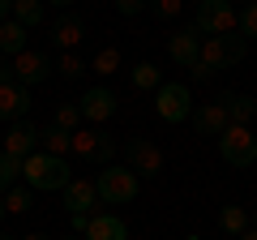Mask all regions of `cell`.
Masks as SVG:
<instances>
[{"instance_id": "6da1fadb", "label": "cell", "mask_w": 257, "mask_h": 240, "mask_svg": "<svg viewBox=\"0 0 257 240\" xmlns=\"http://www.w3.org/2000/svg\"><path fill=\"white\" fill-rule=\"evenodd\" d=\"M22 176H26L30 189H43V193H60L69 180H73V172H69V163L56 155H43V150H35V155L22 163Z\"/></svg>"}, {"instance_id": "7a4b0ae2", "label": "cell", "mask_w": 257, "mask_h": 240, "mask_svg": "<svg viewBox=\"0 0 257 240\" xmlns=\"http://www.w3.org/2000/svg\"><path fill=\"white\" fill-rule=\"evenodd\" d=\"M94 189H99V202H107V206H128L133 197H138L142 180H138V172H128V167H120V163H107V167L99 172V180H94Z\"/></svg>"}, {"instance_id": "3957f363", "label": "cell", "mask_w": 257, "mask_h": 240, "mask_svg": "<svg viewBox=\"0 0 257 240\" xmlns=\"http://www.w3.org/2000/svg\"><path fill=\"white\" fill-rule=\"evenodd\" d=\"M244 52H248V39L240 35V30H231V35H206V39H202V60L214 69V73H219V69L240 65Z\"/></svg>"}, {"instance_id": "277c9868", "label": "cell", "mask_w": 257, "mask_h": 240, "mask_svg": "<svg viewBox=\"0 0 257 240\" xmlns=\"http://www.w3.org/2000/svg\"><path fill=\"white\" fill-rule=\"evenodd\" d=\"M155 116L167 125H184L193 116V90L184 82H163L155 90Z\"/></svg>"}, {"instance_id": "5b68a950", "label": "cell", "mask_w": 257, "mask_h": 240, "mask_svg": "<svg viewBox=\"0 0 257 240\" xmlns=\"http://www.w3.org/2000/svg\"><path fill=\"white\" fill-rule=\"evenodd\" d=\"M219 155H223V163H231V167L257 163V138H253V129H248V125H227V129L219 133Z\"/></svg>"}, {"instance_id": "8992f818", "label": "cell", "mask_w": 257, "mask_h": 240, "mask_svg": "<svg viewBox=\"0 0 257 240\" xmlns=\"http://www.w3.org/2000/svg\"><path fill=\"white\" fill-rule=\"evenodd\" d=\"M116 150H120V142L111 138L103 125H86V129L73 133V155L90 159V163H111V159H116Z\"/></svg>"}, {"instance_id": "52a82bcc", "label": "cell", "mask_w": 257, "mask_h": 240, "mask_svg": "<svg viewBox=\"0 0 257 240\" xmlns=\"http://www.w3.org/2000/svg\"><path fill=\"white\" fill-rule=\"evenodd\" d=\"M124 159H128L124 167H128V172H138V180H155V176H163V150H159L150 138H128Z\"/></svg>"}, {"instance_id": "ba28073f", "label": "cell", "mask_w": 257, "mask_h": 240, "mask_svg": "<svg viewBox=\"0 0 257 240\" xmlns=\"http://www.w3.org/2000/svg\"><path fill=\"white\" fill-rule=\"evenodd\" d=\"M193 26L202 30V35H231V30H236V9H231V0H202Z\"/></svg>"}, {"instance_id": "9c48e42d", "label": "cell", "mask_w": 257, "mask_h": 240, "mask_svg": "<svg viewBox=\"0 0 257 240\" xmlns=\"http://www.w3.org/2000/svg\"><path fill=\"white\" fill-rule=\"evenodd\" d=\"M52 56L47 52H22V56H13V82H22L30 90V86H39V82H47V77H52Z\"/></svg>"}, {"instance_id": "30bf717a", "label": "cell", "mask_w": 257, "mask_h": 240, "mask_svg": "<svg viewBox=\"0 0 257 240\" xmlns=\"http://www.w3.org/2000/svg\"><path fill=\"white\" fill-rule=\"evenodd\" d=\"M77 111H82L86 125H107V120L116 116V94H111L107 86H90V90L82 94V103H77Z\"/></svg>"}, {"instance_id": "8fae6325", "label": "cell", "mask_w": 257, "mask_h": 240, "mask_svg": "<svg viewBox=\"0 0 257 240\" xmlns=\"http://www.w3.org/2000/svg\"><path fill=\"white\" fill-rule=\"evenodd\" d=\"M197 35H202L197 26H184V30H176V35L167 39V56H172L180 69H193L197 60H202V39Z\"/></svg>"}, {"instance_id": "7c38bea8", "label": "cell", "mask_w": 257, "mask_h": 240, "mask_svg": "<svg viewBox=\"0 0 257 240\" xmlns=\"http://www.w3.org/2000/svg\"><path fill=\"white\" fill-rule=\"evenodd\" d=\"M60 202H64V210L69 214H94V202H99V189H94V180H69V185L60 189Z\"/></svg>"}, {"instance_id": "4fadbf2b", "label": "cell", "mask_w": 257, "mask_h": 240, "mask_svg": "<svg viewBox=\"0 0 257 240\" xmlns=\"http://www.w3.org/2000/svg\"><path fill=\"white\" fill-rule=\"evenodd\" d=\"M82 35H86V22L77 18L73 9L56 13V22H52V43L60 47V52H73V47L82 43Z\"/></svg>"}, {"instance_id": "5bb4252c", "label": "cell", "mask_w": 257, "mask_h": 240, "mask_svg": "<svg viewBox=\"0 0 257 240\" xmlns=\"http://www.w3.org/2000/svg\"><path fill=\"white\" fill-rule=\"evenodd\" d=\"M39 146V129L30 120H13L9 133H5V155H18V159H30Z\"/></svg>"}, {"instance_id": "9a60e30c", "label": "cell", "mask_w": 257, "mask_h": 240, "mask_svg": "<svg viewBox=\"0 0 257 240\" xmlns=\"http://www.w3.org/2000/svg\"><path fill=\"white\" fill-rule=\"evenodd\" d=\"M26 111H30V90L22 82H5L0 86V120H26Z\"/></svg>"}, {"instance_id": "2e32d148", "label": "cell", "mask_w": 257, "mask_h": 240, "mask_svg": "<svg viewBox=\"0 0 257 240\" xmlns=\"http://www.w3.org/2000/svg\"><path fill=\"white\" fill-rule=\"evenodd\" d=\"M189 120H193V129H197V133H206V138H219V133L231 125V120H227V111H223V103H202V107L193 111Z\"/></svg>"}, {"instance_id": "e0dca14e", "label": "cell", "mask_w": 257, "mask_h": 240, "mask_svg": "<svg viewBox=\"0 0 257 240\" xmlns=\"http://www.w3.org/2000/svg\"><path fill=\"white\" fill-rule=\"evenodd\" d=\"M219 103H223V111H227V120H231V125H253V116H257V99H253V94H219Z\"/></svg>"}, {"instance_id": "ac0fdd59", "label": "cell", "mask_w": 257, "mask_h": 240, "mask_svg": "<svg viewBox=\"0 0 257 240\" xmlns=\"http://www.w3.org/2000/svg\"><path fill=\"white\" fill-rule=\"evenodd\" d=\"M82 240H128V227H124V219H116V214H94Z\"/></svg>"}, {"instance_id": "d6986e66", "label": "cell", "mask_w": 257, "mask_h": 240, "mask_svg": "<svg viewBox=\"0 0 257 240\" xmlns=\"http://www.w3.org/2000/svg\"><path fill=\"white\" fill-rule=\"evenodd\" d=\"M26 52V26H22V22H0V56H22Z\"/></svg>"}, {"instance_id": "ffe728a7", "label": "cell", "mask_w": 257, "mask_h": 240, "mask_svg": "<svg viewBox=\"0 0 257 240\" xmlns=\"http://www.w3.org/2000/svg\"><path fill=\"white\" fill-rule=\"evenodd\" d=\"M39 146H43V155L64 159L69 150H73V133H64L60 125H47V129H39Z\"/></svg>"}, {"instance_id": "44dd1931", "label": "cell", "mask_w": 257, "mask_h": 240, "mask_svg": "<svg viewBox=\"0 0 257 240\" xmlns=\"http://www.w3.org/2000/svg\"><path fill=\"white\" fill-rule=\"evenodd\" d=\"M248 223H253V219H248L240 206H223V210H219V227L227 231V236H240V231H248Z\"/></svg>"}, {"instance_id": "7402d4cb", "label": "cell", "mask_w": 257, "mask_h": 240, "mask_svg": "<svg viewBox=\"0 0 257 240\" xmlns=\"http://www.w3.org/2000/svg\"><path fill=\"white\" fill-rule=\"evenodd\" d=\"M13 22H22V26H39L43 22V0H13Z\"/></svg>"}, {"instance_id": "603a6c76", "label": "cell", "mask_w": 257, "mask_h": 240, "mask_svg": "<svg viewBox=\"0 0 257 240\" xmlns=\"http://www.w3.org/2000/svg\"><path fill=\"white\" fill-rule=\"evenodd\" d=\"M22 163H26V159H18V155H5V150H0V193H9V189L18 185Z\"/></svg>"}, {"instance_id": "cb8c5ba5", "label": "cell", "mask_w": 257, "mask_h": 240, "mask_svg": "<svg viewBox=\"0 0 257 240\" xmlns=\"http://www.w3.org/2000/svg\"><path fill=\"white\" fill-rule=\"evenodd\" d=\"M133 86H138V90H159V86H163V73H159V65H150V60L133 65Z\"/></svg>"}, {"instance_id": "d4e9b609", "label": "cell", "mask_w": 257, "mask_h": 240, "mask_svg": "<svg viewBox=\"0 0 257 240\" xmlns=\"http://www.w3.org/2000/svg\"><path fill=\"white\" fill-rule=\"evenodd\" d=\"M30 206H35V197H30V189H22V185H13L9 193H5V210H9V214H26Z\"/></svg>"}, {"instance_id": "484cf974", "label": "cell", "mask_w": 257, "mask_h": 240, "mask_svg": "<svg viewBox=\"0 0 257 240\" xmlns=\"http://www.w3.org/2000/svg\"><path fill=\"white\" fill-rule=\"evenodd\" d=\"M52 125H60L64 133H77V125H82V111H77V103H60Z\"/></svg>"}, {"instance_id": "4316f807", "label": "cell", "mask_w": 257, "mask_h": 240, "mask_svg": "<svg viewBox=\"0 0 257 240\" xmlns=\"http://www.w3.org/2000/svg\"><path fill=\"white\" fill-rule=\"evenodd\" d=\"M236 30H240L244 39H257V0H253V5H244V9L236 13Z\"/></svg>"}, {"instance_id": "83f0119b", "label": "cell", "mask_w": 257, "mask_h": 240, "mask_svg": "<svg viewBox=\"0 0 257 240\" xmlns=\"http://www.w3.org/2000/svg\"><path fill=\"white\" fill-rule=\"evenodd\" d=\"M94 73H103V77H107V73H116V69H120V47H103V52L99 56H94Z\"/></svg>"}, {"instance_id": "f1b7e54d", "label": "cell", "mask_w": 257, "mask_h": 240, "mask_svg": "<svg viewBox=\"0 0 257 240\" xmlns=\"http://www.w3.org/2000/svg\"><path fill=\"white\" fill-rule=\"evenodd\" d=\"M56 69H60V77H69V82H73V77H82L90 65H86L82 56H73V52H60V65H56Z\"/></svg>"}, {"instance_id": "f546056e", "label": "cell", "mask_w": 257, "mask_h": 240, "mask_svg": "<svg viewBox=\"0 0 257 240\" xmlns=\"http://www.w3.org/2000/svg\"><path fill=\"white\" fill-rule=\"evenodd\" d=\"M180 5H184V0H146V9L155 13L159 22H172L176 13H180Z\"/></svg>"}, {"instance_id": "4dcf8cb0", "label": "cell", "mask_w": 257, "mask_h": 240, "mask_svg": "<svg viewBox=\"0 0 257 240\" xmlns=\"http://www.w3.org/2000/svg\"><path fill=\"white\" fill-rule=\"evenodd\" d=\"M142 9H146V0H116V13H124V18H138Z\"/></svg>"}, {"instance_id": "1f68e13d", "label": "cell", "mask_w": 257, "mask_h": 240, "mask_svg": "<svg viewBox=\"0 0 257 240\" xmlns=\"http://www.w3.org/2000/svg\"><path fill=\"white\" fill-rule=\"evenodd\" d=\"M189 77H193V82H197V86H202V82H210V77H214V69L206 65V60H197V65L189 69Z\"/></svg>"}, {"instance_id": "d6a6232c", "label": "cell", "mask_w": 257, "mask_h": 240, "mask_svg": "<svg viewBox=\"0 0 257 240\" xmlns=\"http://www.w3.org/2000/svg\"><path fill=\"white\" fill-rule=\"evenodd\" d=\"M90 219H94V214H73V219H69V227H73V236H86V227H90Z\"/></svg>"}, {"instance_id": "836d02e7", "label": "cell", "mask_w": 257, "mask_h": 240, "mask_svg": "<svg viewBox=\"0 0 257 240\" xmlns=\"http://www.w3.org/2000/svg\"><path fill=\"white\" fill-rule=\"evenodd\" d=\"M5 82H13V60H9V56H0V86H5Z\"/></svg>"}, {"instance_id": "e575fe53", "label": "cell", "mask_w": 257, "mask_h": 240, "mask_svg": "<svg viewBox=\"0 0 257 240\" xmlns=\"http://www.w3.org/2000/svg\"><path fill=\"white\" fill-rule=\"evenodd\" d=\"M9 13H13V0H0V22H9Z\"/></svg>"}, {"instance_id": "d590c367", "label": "cell", "mask_w": 257, "mask_h": 240, "mask_svg": "<svg viewBox=\"0 0 257 240\" xmlns=\"http://www.w3.org/2000/svg\"><path fill=\"white\" fill-rule=\"evenodd\" d=\"M43 5H56L60 13H64V9H73V0H43Z\"/></svg>"}, {"instance_id": "8d00e7d4", "label": "cell", "mask_w": 257, "mask_h": 240, "mask_svg": "<svg viewBox=\"0 0 257 240\" xmlns=\"http://www.w3.org/2000/svg\"><path fill=\"white\" fill-rule=\"evenodd\" d=\"M18 240H52L47 231H30V236H18Z\"/></svg>"}, {"instance_id": "74e56055", "label": "cell", "mask_w": 257, "mask_h": 240, "mask_svg": "<svg viewBox=\"0 0 257 240\" xmlns=\"http://www.w3.org/2000/svg\"><path fill=\"white\" fill-rule=\"evenodd\" d=\"M236 240H257V227H248V231H240Z\"/></svg>"}, {"instance_id": "f35d334b", "label": "cell", "mask_w": 257, "mask_h": 240, "mask_svg": "<svg viewBox=\"0 0 257 240\" xmlns=\"http://www.w3.org/2000/svg\"><path fill=\"white\" fill-rule=\"evenodd\" d=\"M0 240H18V236H9V231H0Z\"/></svg>"}, {"instance_id": "ab89813d", "label": "cell", "mask_w": 257, "mask_h": 240, "mask_svg": "<svg viewBox=\"0 0 257 240\" xmlns=\"http://www.w3.org/2000/svg\"><path fill=\"white\" fill-rule=\"evenodd\" d=\"M5 214H9V210H5V202H0V219H5Z\"/></svg>"}, {"instance_id": "60d3db41", "label": "cell", "mask_w": 257, "mask_h": 240, "mask_svg": "<svg viewBox=\"0 0 257 240\" xmlns=\"http://www.w3.org/2000/svg\"><path fill=\"white\" fill-rule=\"evenodd\" d=\"M184 240H202V236H184Z\"/></svg>"}, {"instance_id": "b9f144b4", "label": "cell", "mask_w": 257, "mask_h": 240, "mask_svg": "<svg viewBox=\"0 0 257 240\" xmlns=\"http://www.w3.org/2000/svg\"><path fill=\"white\" fill-rule=\"evenodd\" d=\"M60 240H77V236H60Z\"/></svg>"}, {"instance_id": "7bdbcfd3", "label": "cell", "mask_w": 257, "mask_h": 240, "mask_svg": "<svg viewBox=\"0 0 257 240\" xmlns=\"http://www.w3.org/2000/svg\"><path fill=\"white\" fill-rule=\"evenodd\" d=\"M253 227H257V214H253Z\"/></svg>"}, {"instance_id": "ee69618b", "label": "cell", "mask_w": 257, "mask_h": 240, "mask_svg": "<svg viewBox=\"0 0 257 240\" xmlns=\"http://www.w3.org/2000/svg\"><path fill=\"white\" fill-rule=\"evenodd\" d=\"M244 5H253V0H244Z\"/></svg>"}, {"instance_id": "f6af8a7d", "label": "cell", "mask_w": 257, "mask_h": 240, "mask_svg": "<svg viewBox=\"0 0 257 240\" xmlns=\"http://www.w3.org/2000/svg\"><path fill=\"white\" fill-rule=\"evenodd\" d=\"M197 5H202V0H197Z\"/></svg>"}]
</instances>
